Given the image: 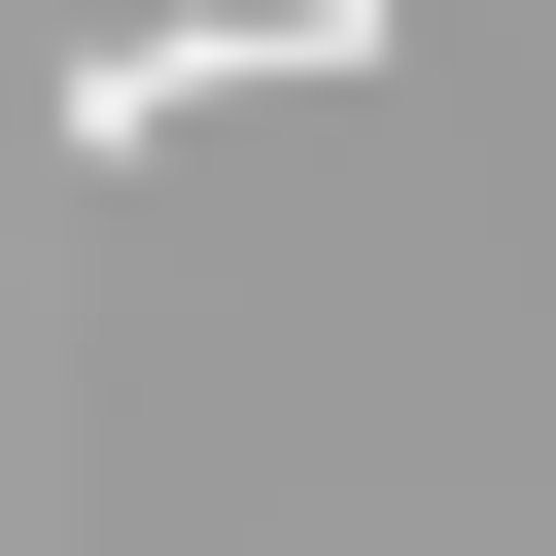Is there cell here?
<instances>
[{"label":"cell","instance_id":"obj_1","mask_svg":"<svg viewBox=\"0 0 556 556\" xmlns=\"http://www.w3.org/2000/svg\"><path fill=\"white\" fill-rule=\"evenodd\" d=\"M208 104H313V70H278V0H174V35H70V104H35V139H70V174H139V139H208Z\"/></svg>","mask_w":556,"mask_h":556},{"label":"cell","instance_id":"obj_2","mask_svg":"<svg viewBox=\"0 0 556 556\" xmlns=\"http://www.w3.org/2000/svg\"><path fill=\"white\" fill-rule=\"evenodd\" d=\"M278 70H313V104H348V70H382V0H278Z\"/></svg>","mask_w":556,"mask_h":556}]
</instances>
